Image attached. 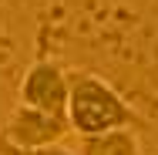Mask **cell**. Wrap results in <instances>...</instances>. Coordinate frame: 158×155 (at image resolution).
<instances>
[{"label":"cell","instance_id":"obj_1","mask_svg":"<svg viewBox=\"0 0 158 155\" xmlns=\"http://www.w3.org/2000/svg\"><path fill=\"white\" fill-rule=\"evenodd\" d=\"M67 125L81 135H101L111 128H141V115L114 91L101 74L67 71Z\"/></svg>","mask_w":158,"mask_h":155},{"label":"cell","instance_id":"obj_2","mask_svg":"<svg viewBox=\"0 0 158 155\" xmlns=\"http://www.w3.org/2000/svg\"><path fill=\"white\" fill-rule=\"evenodd\" d=\"M67 131H71V125L64 115H51V111H40L31 105H17L3 125L0 138L17 145V149H40V145L64 142Z\"/></svg>","mask_w":158,"mask_h":155},{"label":"cell","instance_id":"obj_3","mask_svg":"<svg viewBox=\"0 0 158 155\" xmlns=\"http://www.w3.org/2000/svg\"><path fill=\"white\" fill-rule=\"evenodd\" d=\"M20 105H31L51 115L67 111V71L57 61H34L20 78ZM67 118V115H64Z\"/></svg>","mask_w":158,"mask_h":155},{"label":"cell","instance_id":"obj_4","mask_svg":"<svg viewBox=\"0 0 158 155\" xmlns=\"http://www.w3.org/2000/svg\"><path fill=\"white\" fill-rule=\"evenodd\" d=\"M77 155H145L131 128H111L101 135H81Z\"/></svg>","mask_w":158,"mask_h":155},{"label":"cell","instance_id":"obj_5","mask_svg":"<svg viewBox=\"0 0 158 155\" xmlns=\"http://www.w3.org/2000/svg\"><path fill=\"white\" fill-rule=\"evenodd\" d=\"M0 155H77V152L64 149L61 142H54V145H40V149H17V145H10V142L0 138Z\"/></svg>","mask_w":158,"mask_h":155}]
</instances>
